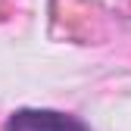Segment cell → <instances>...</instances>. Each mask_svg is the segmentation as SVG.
<instances>
[{"label": "cell", "mask_w": 131, "mask_h": 131, "mask_svg": "<svg viewBox=\"0 0 131 131\" xmlns=\"http://www.w3.org/2000/svg\"><path fill=\"white\" fill-rule=\"evenodd\" d=\"M6 131H91V128L81 119L62 116L53 109H19L9 116Z\"/></svg>", "instance_id": "1"}]
</instances>
